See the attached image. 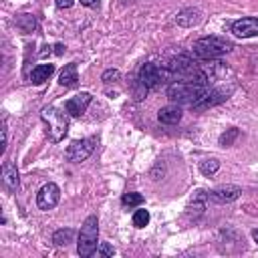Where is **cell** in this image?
I'll return each mask as SVG.
<instances>
[{
  "mask_svg": "<svg viewBox=\"0 0 258 258\" xmlns=\"http://www.w3.org/2000/svg\"><path fill=\"white\" fill-rule=\"evenodd\" d=\"M83 6H89V8H97L99 6V0H81Z\"/></svg>",
  "mask_w": 258,
  "mask_h": 258,
  "instance_id": "4316f807",
  "label": "cell"
},
{
  "mask_svg": "<svg viewBox=\"0 0 258 258\" xmlns=\"http://www.w3.org/2000/svg\"><path fill=\"white\" fill-rule=\"evenodd\" d=\"M194 54L202 60H214L224 56L226 52L232 50V42L220 38V36H202L194 42Z\"/></svg>",
  "mask_w": 258,
  "mask_h": 258,
  "instance_id": "277c9868",
  "label": "cell"
},
{
  "mask_svg": "<svg viewBox=\"0 0 258 258\" xmlns=\"http://www.w3.org/2000/svg\"><path fill=\"white\" fill-rule=\"evenodd\" d=\"M52 73H54V64H50V62L36 64V67L32 69V73H30V83H32V85H42L44 81L50 79Z\"/></svg>",
  "mask_w": 258,
  "mask_h": 258,
  "instance_id": "9a60e30c",
  "label": "cell"
},
{
  "mask_svg": "<svg viewBox=\"0 0 258 258\" xmlns=\"http://www.w3.org/2000/svg\"><path fill=\"white\" fill-rule=\"evenodd\" d=\"M252 238L258 242V230H252Z\"/></svg>",
  "mask_w": 258,
  "mask_h": 258,
  "instance_id": "f1b7e54d",
  "label": "cell"
},
{
  "mask_svg": "<svg viewBox=\"0 0 258 258\" xmlns=\"http://www.w3.org/2000/svg\"><path fill=\"white\" fill-rule=\"evenodd\" d=\"M91 101H93V95L87 93V91H83V93L71 97V99L64 103V109H67V113H69L71 117H81V115L87 111V107L91 105Z\"/></svg>",
  "mask_w": 258,
  "mask_h": 258,
  "instance_id": "8fae6325",
  "label": "cell"
},
{
  "mask_svg": "<svg viewBox=\"0 0 258 258\" xmlns=\"http://www.w3.org/2000/svg\"><path fill=\"white\" fill-rule=\"evenodd\" d=\"M119 77H121V73H119L117 69H107V71L103 73L101 81H103V83H113V81H119Z\"/></svg>",
  "mask_w": 258,
  "mask_h": 258,
  "instance_id": "cb8c5ba5",
  "label": "cell"
},
{
  "mask_svg": "<svg viewBox=\"0 0 258 258\" xmlns=\"http://www.w3.org/2000/svg\"><path fill=\"white\" fill-rule=\"evenodd\" d=\"M54 48H56V50H54L56 54H62V52H64V46H62V44H56Z\"/></svg>",
  "mask_w": 258,
  "mask_h": 258,
  "instance_id": "83f0119b",
  "label": "cell"
},
{
  "mask_svg": "<svg viewBox=\"0 0 258 258\" xmlns=\"http://www.w3.org/2000/svg\"><path fill=\"white\" fill-rule=\"evenodd\" d=\"M95 145H97V137H85V139H75L67 151H64V157L73 163H81L85 161L93 151H95Z\"/></svg>",
  "mask_w": 258,
  "mask_h": 258,
  "instance_id": "8992f818",
  "label": "cell"
},
{
  "mask_svg": "<svg viewBox=\"0 0 258 258\" xmlns=\"http://www.w3.org/2000/svg\"><path fill=\"white\" fill-rule=\"evenodd\" d=\"M58 83L67 89H73L79 85V75H77V62H69L64 64V69L60 71V77H58Z\"/></svg>",
  "mask_w": 258,
  "mask_h": 258,
  "instance_id": "5bb4252c",
  "label": "cell"
},
{
  "mask_svg": "<svg viewBox=\"0 0 258 258\" xmlns=\"http://www.w3.org/2000/svg\"><path fill=\"white\" fill-rule=\"evenodd\" d=\"M73 238H75V230L73 228H60V230H56L52 234V242L56 246H67V244L73 242Z\"/></svg>",
  "mask_w": 258,
  "mask_h": 258,
  "instance_id": "ac0fdd59",
  "label": "cell"
},
{
  "mask_svg": "<svg viewBox=\"0 0 258 258\" xmlns=\"http://www.w3.org/2000/svg\"><path fill=\"white\" fill-rule=\"evenodd\" d=\"M149 224V212L147 210H135L133 212V226L135 228H145Z\"/></svg>",
  "mask_w": 258,
  "mask_h": 258,
  "instance_id": "44dd1931",
  "label": "cell"
},
{
  "mask_svg": "<svg viewBox=\"0 0 258 258\" xmlns=\"http://www.w3.org/2000/svg\"><path fill=\"white\" fill-rule=\"evenodd\" d=\"M2 179L6 183L8 189H16L18 187V169L12 161H4L2 163Z\"/></svg>",
  "mask_w": 258,
  "mask_h": 258,
  "instance_id": "2e32d148",
  "label": "cell"
},
{
  "mask_svg": "<svg viewBox=\"0 0 258 258\" xmlns=\"http://www.w3.org/2000/svg\"><path fill=\"white\" fill-rule=\"evenodd\" d=\"M230 30L236 36H240V38L258 36V16H244V18L232 22V28Z\"/></svg>",
  "mask_w": 258,
  "mask_h": 258,
  "instance_id": "30bf717a",
  "label": "cell"
},
{
  "mask_svg": "<svg viewBox=\"0 0 258 258\" xmlns=\"http://www.w3.org/2000/svg\"><path fill=\"white\" fill-rule=\"evenodd\" d=\"M177 24H181V26H194V24H198L200 20H202V12L198 10V8H183L179 14H177Z\"/></svg>",
  "mask_w": 258,
  "mask_h": 258,
  "instance_id": "e0dca14e",
  "label": "cell"
},
{
  "mask_svg": "<svg viewBox=\"0 0 258 258\" xmlns=\"http://www.w3.org/2000/svg\"><path fill=\"white\" fill-rule=\"evenodd\" d=\"M147 91H149V89H147V87L137 79V81H135V85H133V97H135V101H141V99L147 95Z\"/></svg>",
  "mask_w": 258,
  "mask_h": 258,
  "instance_id": "603a6c76",
  "label": "cell"
},
{
  "mask_svg": "<svg viewBox=\"0 0 258 258\" xmlns=\"http://www.w3.org/2000/svg\"><path fill=\"white\" fill-rule=\"evenodd\" d=\"M240 135V131L236 129V127H232V129H228L226 133H222L220 135V145H224V147H228V145H232L234 143V139Z\"/></svg>",
  "mask_w": 258,
  "mask_h": 258,
  "instance_id": "7402d4cb",
  "label": "cell"
},
{
  "mask_svg": "<svg viewBox=\"0 0 258 258\" xmlns=\"http://www.w3.org/2000/svg\"><path fill=\"white\" fill-rule=\"evenodd\" d=\"M232 87H216V89H208L206 91V95L196 103V105H191V109H196V111H204V109H208V107H214V105H220V103H224V101H228L230 99V95H232Z\"/></svg>",
  "mask_w": 258,
  "mask_h": 258,
  "instance_id": "52a82bcc",
  "label": "cell"
},
{
  "mask_svg": "<svg viewBox=\"0 0 258 258\" xmlns=\"http://www.w3.org/2000/svg\"><path fill=\"white\" fill-rule=\"evenodd\" d=\"M218 169H220V161H218L216 157H210V159L200 161V171H202V175H214Z\"/></svg>",
  "mask_w": 258,
  "mask_h": 258,
  "instance_id": "d6986e66",
  "label": "cell"
},
{
  "mask_svg": "<svg viewBox=\"0 0 258 258\" xmlns=\"http://www.w3.org/2000/svg\"><path fill=\"white\" fill-rule=\"evenodd\" d=\"M97 254H99V256H113V254H115V250H113V248H111L107 242H101V244H99Z\"/></svg>",
  "mask_w": 258,
  "mask_h": 258,
  "instance_id": "d4e9b609",
  "label": "cell"
},
{
  "mask_svg": "<svg viewBox=\"0 0 258 258\" xmlns=\"http://www.w3.org/2000/svg\"><path fill=\"white\" fill-rule=\"evenodd\" d=\"M99 242V220L97 216H87L79 230V240H77V254L81 258H89L95 254Z\"/></svg>",
  "mask_w": 258,
  "mask_h": 258,
  "instance_id": "3957f363",
  "label": "cell"
},
{
  "mask_svg": "<svg viewBox=\"0 0 258 258\" xmlns=\"http://www.w3.org/2000/svg\"><path fill=\"white\" fill-rule=\"evenodd\" d=\"M40 119L46 127V135L50 141H60L64 139L67 131H69V121H67V115L56 109V107H44L42 113H40Z\"/></svg>",
  "mask_w": 258,
  "mask_h": 258,
  "instance_id": "5b68a950",
  "label": "cell"
},
{
  "mask_svg": "<svg viewBox=\"0 0 258 258\" xmlns=\"http://www.w3.org/2000/svg\"><path fill=\"white\" fill-rule=\"evenodd\" d=\"M242 194V189L238 185H222V187H216L212 191H208V200L210 202H216V204H228V202H234L238 200Z\"/></svg>",
  "mask_w": 258,
  "mask_h": 258,
  "instance_id": "7c38bea8",
  "label": "cell"
},
{
  "mask_svg": "<svg viewBox=\"0 0 258 258\" xmlns=\"http://www.w3.org/2000/svg\"><path fill=\"white\" fill-rule=\"evenodd\" d=\"M60 200V187L52 181L44 183L36 194V206L40 210H52Z\"/></svg>",
  "mask_w": 258,
  "mask_h": 258,
  "instance_id": "ba28073f",
  "label": "cell"
},
{
  "mask_svg": "<svg viewBox=\"0 0 258 258\" xmlns=\"http://www.w3.org/2000/svg\"><path fill=\"white\" fill-rule=\"evenodd\" d=\"M56 6L58 8H71L73 6V0H56Z\"/></svg>",
  "mask_w": 258,
  "mask_h": 258,
  "instance_id": "484cf974",
  "label": "cell"
},
{
  "mask_svg": "<svg viewBox=\"0 0 258 258\" xmlns=\"http://www.w3.org/2000/svg\"><path fill=\"white\" fill-rule=\"evenodd\" d=\"M157 119L163 123V125H177L181 121V109L177 105H167V107H161L159 113H157Z\"/></svg>",
  "mask_w": 258,
  "mask_h": 258,
  "instance_id": "4fadbf2b",
  "label": "cell"
},
{
  "mask_svg": "<svg viewBox=\"0 0 258 258\" xmlns=\"http://www.w3.org/2000/svg\"><path fill=\"white\" fill-rule=\"evenodd\" d=\"M208 91V85L202 83H171L167 87V99L177 105H196Z\"/></svg>",
  "mask_w": 258,
  "mask_h": 258,
  "instance_id": "7a4b0ae2",
  "label": "cell"
},
{
  "mask_svg": "<svg viewBox=\"0 0 258 258\" xmlns=\"http://www.w3.org/2000/svg\"><path fill=\"white\" fill-rule=\"evenodd\" d=\"M163 69V79L165 81H181V83H202L208 85V77L206 73L187 56V54H177L173 56Z\"/></svg>",
  "mask_w": 258,
  "mask_h": 258,
  "instance_id": "6da1fadb",
  "label": "cell"
},
{
  "mask_svg": "<svg viewBox=\"0 0 258 258\" xmlns=\"http://www.w3.org/2000/svg\"><path fill=\"white\" fill-rule=\"evenodd\" d=\"M137 79L147 87V89H153V87H159L165 79H163V69L157 67V64H151V62H145L141 64L139 69V75Z\"/></svg>",
  "mask_w": 258,
  "mask_h": 258,
  "instance_id": "9c48e42d",
  "label": "cell"
},
{
  "mask_svg": "<svg viewBox=\"0 0 258 258\" xmlns=\"http://www.w3.org/2000/svg\"><path fill=\"white\" fill-rule=\"evenodd\" d=\"M121 204H123L125 208H133V206H139V204H143V196H141V194H137V191H129V194H123V198H121Z\"/></svg>",
  "mask_w": 258,
  "mask_h": 258,
  "instance_id": "ffe728a7",
  "label": "cell"
}]
</instances>
